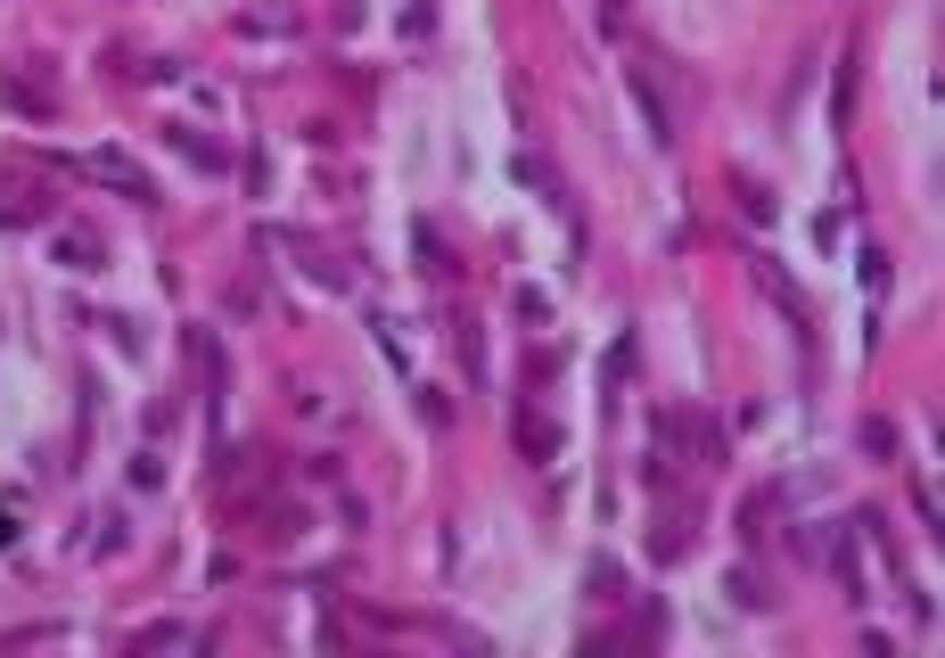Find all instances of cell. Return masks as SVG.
<instances>
[{
	"mask_svg": "<svg viewBox=\"0 0 945 658\" xmlns=\"http://www.w3.org/2000/svg\"><path fill=\"white\" fill-rule=\"evenodd\" d=\"M91 173H99V182H115V189H132V198H140V207H157V189H149V173H132L124 157H91Z\"/></svg>",
	"mask_w": 945,
	"mask_h": 658,
	"instance_id": "1",
	"label": "cell"
},
{
	"mask_svg": "<svg viewBox=\"0 0 945 658\" xmlns=\"http://www.w3.org/2000/svg\"><path fill=\"white\" fill-rule=\"evenodd\" d=\"M519 445L535 452V461H551V452H559V429H551V420H519Z\"/></svg>",
	"mask_w": 945,
	"mask_h": 658,
	"instance_id": "2",
	"label": "cell"
},
{
	"mask_svg": "<svg viewBox=\"0 0 945 658\" xmlns=\"http://www.w3.org/2000/svg\"><path fill=\"white\" fill-rule=\"evenodd\" d=\"M0 99H9V108H25V115H50V99H41L34 83H17V75H0Z\"/></svg>",
	"mask_w": 945,
	"mask_h": 658,
	"instance_id": "3",
	"label": "cell"
},
{
	"mask_svg": "<svg viewBox=\"0 0 945 658\" xmlns=\"http://www.w3.org/2000/svg\"><path fill=\"white\" fill-rule=\"evenodd\" d=\"M764 519H773V494H748V510H741V535H748V544H764Z\"/></svg>",
	"mask_w": 945,
	"mask_h": 658,
	"instance_id": "4",
	"label": "cell"
},
{
	"mask_svg": "<svg viewBox=\"0 0 945 658\" xmlns=\"http://www.w3.org/2000/svg\"><path fill=\"white\" fill-rule=\"evenodd\" d=\"M132 642H140V650H173V642H189V625H140Z\"/></svg>",
	"mask_w": 945,
	"mask_h": 658,
	"instance_id": "5",
	"label": "cell"
},
{
	"mask_svg": "<svg viewBox=\"0 0 945 658\" xmlns=\"http://www.w3.org/2000/svg\"><path fill=\"white\" fill-rule=\"evenodd\" d=\"M741 214H757V223L773 214V189H764V182H748V173H741Z\"/></svg>",
	"mask_w": 945,
	"mask_h": 658,
	"instance_id": "6",
	"label": "cell"
},
{
	"mask_svg": "<svg viewBox=\"0 0 945 658\" xmlns=\"http://www.w3.org/2000/svg\"><path fill=\"white\" fill-rule=\"evenodd\" d=\"M0 544H9V510H0Z\"/></svg>",
	"mask_w": 945,
	"mask_h": 658,
	"instance_id": "7",
	"label": "cell"
}]
</instances>
